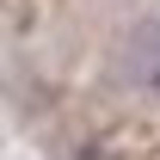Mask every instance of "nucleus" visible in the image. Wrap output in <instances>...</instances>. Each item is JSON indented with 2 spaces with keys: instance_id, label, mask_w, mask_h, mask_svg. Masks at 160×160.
<instances>
[{
  "instance_id": "f257e3e1",
  "label": "nucleus",
  "mask_w": 160,
  "mask_h": 160,
  "mask_svg": "<svg viewBox=\"0 0 160 160\" xmlns=\"http://www.w3.org/2000/svg\"><path fill=\"white\" fill-rule=\"evenodd\" d=\"M129 80H136L142 92H160V25H148L129 43Z\"/></svg>"
}]
</instances>
